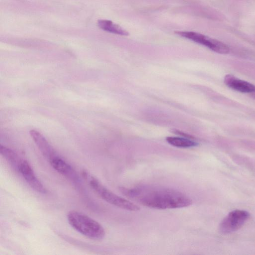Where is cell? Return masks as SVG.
Wrapping results in <instances>:
<instances>
[{"instance_id":"1","label":"cell","mask_w":255,"mask_h":255,"mask_svg":"<svg viewBox=\"0 0 255 255\" xmlns=\"http://www.w3.org/2000/svg\"><path fill=\"white\" fill-rule=\"evenodd\" d=\"M120 190L128 198L153 209L181 208L192 203L191 199L183 193L163 186L143 185L132 188L120 187Z\"/></svg>"},{"instance_id":"2","label":"cell","mask_w":255,"mask_h":255,"mask_svg":"<svg viewBox=\"0 0 255 255\" xmlns=\"http://www.w3.org/2000/svg\"><path fill=\"white\" fill-rule=\"evenodd\" d=\"M67 218L70 225L78 232L90 239L100 240L103 239L105 231L97 221L80 212H69Z\"/></svg>"},{"instance_id":"3","label":"cell","mask_w":255,"mask_h":255,"mask_svg":"<svg viewBox=\"0 0 255 255\" xmlns=\"http://www.w3.org/2000/svg\"><path fill=\"white\" fill-rule=\"evenodd\" d=\"M82 175L92 189L104 200L117 207L130 211H138L139 207L130 200L117 195L105 187L95 177L86 171Z\"/></svg>"},{"instance_id":"4","label":"cell","mask_w":255,"mask_h":255,"mask_svg":"<svg viewBox=\"0 0 255 255\" xmlns=\"http://www.w3.org/2000/svg\"><path fill=\"white\" fill-rule=\"evenodd\" d=\"M175 33L182 37L204 45L217 53L227 54L229 52V47L225 43L198 32L178 31Z\"/></svg>"},{"instance_id":"5","label":"cell","mask_w":255,"mask_h":255,"mask_svg":"<svg viewBox=\"0 0 255 255\" xmlns=\"http://www.w3.org/2000/svg\"><path fill=\"white\" fill-rule=\"evenodd\" d=\"M250 217L249 213L244 210H235L230 212L221 221L219 231L229 234L240 229Z\"/></svg>"},{"instance_id":"6","label":"cell","mask_w":255,"mask_h":255,"mask_svg":"<svg viewBox=\"0 0 255 255\" xmlns=\"http://www.w3.org/2000/svg\"><path fill=\"white\" fill-rule=\"evenodd\" d=\"M17 170L32 189L43 194L47 193L46 188L37 178L32 167L27 161L22 159Z\"/></svg>"},{"instance_id":"7","label":"cell","mask_w":255,"mask_h":255,"mask_svg":"<svg viewBox=\"0 0 255 255\" xmlns=\"http://www.w3.org/2000/svg\"><path fill=\"white\" fill-rule=\"evenodd\" d=\"M49 162L51 166L58 173L70 180L76 186L80 187L81 180L72 167L58 155Z\"/></svg>"},{"instance_id":"8","label":"cell","mask_w":255,"mask_h":255,"mask_svg":"<svg viewBox=\"0 0 255 255\" xmlns=\"http://www.w3.org/2000/svg\"><path fill=\"white\" fill-rule=\"evenodd\" d=\"M30 134L41 153L48 161L58 155L51 145L39 132L31 129Z\"/></svg>"},{"instance_id":"9","label":"cell","mask_w":255,"mask_h":255,"mask_svg":"<svg viewBox=\"0 0 255 255\" xmlns=\"http://www.w3.org/2000/svg\"><path fill=\"white\" fill-rule=\"evenodd\" d=\"M225 84L231 89L245 93L255 92V86L233 75H227L225 77Z\"/></svg>"},{"instance_id":"10","label":"cell","mask_w":255,"mask_h":255,"mask_svg":"<svg viewBox=\"0 0 255 255\" xmlns=\"http://www.w3.org/2000/svg\"><path fill=\"white\" fill-rule=\"evenodd\" d=\"M97 24L99 28L108 32L123 36L129 35L128 31L110 20L100 19L98 21Z\"/></svg>"},{"instance_id":"11","label":"cell","mask_w":255,"mask_h":255,"mask_svg":"<svg viewBox=\"0 0 255 255\" xmlns=\"http://www.w3.org/2000/svg\"><path fill=\"white\" fill-rule=\"evenodd\" d=\"M166 140L170 145L180 148H189L198 145L195 141L185 137L168 136Z\"/></svg>"},{"instance_id":"12","label":"cell","mask_w":255,"mask_h":255,"mask_svg":"<svg viewBox=\"0 0 255 255\" xmlns=\"http://www.w3.org/2000/svg\"><path fill=\"white\" fill-rule=\"evenodd\" d=\"M0 152L7 162L14 168L17 170L22 159L14 151L2 145H1L0 147Z\"/></svg>"}]
</instances>
